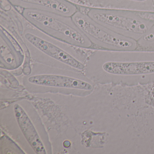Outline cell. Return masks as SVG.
Returning a JSON list of instances; mask_svg holds the SVG:
<instances>
[{
  "instance_id": "1",
  "label": "cell",
  "mask_w": 154,
  "mask_h": 154,
  "mask_svg": "<svg viewBox=\"0 0 154 154\" xmlns=\"http://www.w3.org/2000/svg\"><path fill=\"white\" fill-rule=\"evenodd\" d=\"M90 62L105 82L131 85L154 83V50L96 49Z\"/></svg>"
},
{
  "instance_id": "2",
  "label": "cell",
  "mask_w": 154,
  "mask_h": 154,
  "mask_svg": "<svg viewBox=\"0 0 154 154\" xmlns=\"http://www.w3.org/2000/svg\"><path fill=\"white\" fill-rule=\"evenodd\" d=\"M23 30L25 45L33 58L56 68L82 72L85 66L77 47L55 38L29 24Z\"/></svg>"
},
{
  "instance_id": "3",
  "label": "cell",
  "mask_w": 154,
  "mask_h": 154,
  "mask_svg": "<svg viewBox=\"0 0 154 154\" xmlns=\"http://www.w3.org/2000/svg\"><path fill=\"white\" fill-rule=\"evenodd\" d=\"M21 15L28 23L55 38L78 48H94L72 17L28 9H23Z\"/></svg>"
},
{
  "instance_id": "4",
  "label": "cell",
  "mask_w": 154,
  "mask_h": 154,
  "mask_svg": "<svg viewBox=\"0 0 154 154\" xmlns=\"http://www.w3.org/2000/svg\"><path fill=\"white\" fill-rule=\"evenodd\" d=\"M87 14L95 22L121 35L138 41L153 25L134 15L130 10L87 8Z\"/></svg>"
},
{
  "instance_id": "5",
  "label": "cell",
  "mask_w": 154,
  "mask_h": 154,
  "mask_svg": "<svg viewBox=\"0 0 154 154\" xmlns=\"http://www.w3.org/2000/svg\"><path fill=\"white\" fill-rule=\"evenodd\" d=\"M35 66L30 74L24 78L27 86L68 89L90 91L91 82L77 71Z\"/></svg>"
},
{
  "instance_id": "6",
  "label": "cell",
  "mask_w": 154,
  "mask_h": 154,
  "mask_svg": "<svg viewBox=\"0 0 154 154\" xmlns=\"http://www.w3.org/2000/svg\"><path fill=\"white\" fill-rule=\"evenodd\" d=\"M72 17L94 46L98 49L131 50L138 48L137 41L121 35L98 24L87 13L78 10Z\"/></svg>"
},
{
  "instance_id": "7",
  "label": "cell",
  "mask_w": 154,
  "mask_h": 154,
  "mask_svg": "<svg viewBox=\"0 0 154 154\" xmlns=\"http://www.w3.org/2000/svg\"><path fill=\"white\" fill-rule=\"evenodd\" d=\"M11 5L23 9L49 11L72 17L79 10L76 4L69 0H6Z\"/></svg>"
},
{
  "instance_id": "8",
  "label": "cell",
  "mask_w": 154,
  "mask_h": 154,
  "mask_svg": "<svg viewBox=\"0 0 154 154\" xmlns=\"http://www.w3.org/2000/svg\"><path fill=\"white\" fill-rule=\"evenodd\" d=\"M76 1H77L76 3L87 8L154 10L153 0H76Z\"/></svg>"
},
{
  "instance_id": "9",
  "label": "cell",
  "mask_w": 154,
  "mask_h": 154,
  "mask_svg": "<svg viewBox=\"0 0 154 154\" xmlns=\"http://www.w3.org/2000/svg\"><path fill=\"white\" fill-rule=\"evenodd\" d=\"M6 29L1 27L0 51L1 63L3 68L9 70L16 69L21 65L23 60L21 50L18 49Z\"/></svg>"
},
{
  "instance_id": "10",
  "label": "cell",
  "mask_w": 154,
  "mask_h": 154,
  "mask_svg": "<svg viewBox=\"0 0 154 154\" xmlns=\"http://www.w3.org/2000/svg\"><path fill=\"white\" fill-rule=\"evenodd\" d=\"M14 110L20 128L31 147L37 154H46L44 144L26 112L18 104H15Z\"/></svg>"
},
{
  "instance_id": "11",
  "label": "cell",
  "mask_w": 154,
  "mask_h": 154,
  "mask_svg": "<svg viewBox=\"0 0 154 154\" xmlns=\"http://www.w3.org/2000/svg\"><path fill=\"white\" fill-rule=\"evenodd\" d=\"M137 43L138 47L141 49L154 50V26Z\"/></svg>"
},
{
  "instance_id": "12",
  "label": "cell",
  "mask_w": 154,
  "mask_h": 154,
  "mask_svg": "<svg viewBox=\"0 0 154 154\" xmlns=\"http://www.w3.org/2000/svg\"><path fill=\"white\" fill-rule=\"evenodd\" d=\"M130 10L140 18L154 26V10Z\"/></svg>"
},
{
  "instance_id": "13",
  "label": "cell",
  "mask_w": 154,
  "mask_h": 154,
  "mask_svg": "<svg viewBox=\"0 0 154 154\" xmlns=\"http://www.w3.org/2000/svg\"><path fill=\"white\" fill-rule=\"evenodd\" d=\"M153 1H154V0H153Z\"/></svg>"
}]
</instances>
